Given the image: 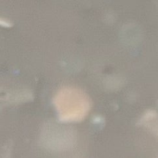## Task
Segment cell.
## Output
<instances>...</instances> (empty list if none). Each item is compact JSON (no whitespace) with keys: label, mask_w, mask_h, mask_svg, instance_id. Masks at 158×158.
<instances>
[{"label":"cell","mask_w":158,"mask_h":158,"mask_svg":"<svg viewBox=\"0 0 158 158\" xmlns=\"http://www.w3.org/2000/svg\"><path fill=\"white\" fill-rule=\"evenodd\" d=\"M54 104L60 120L78 122L82 120L91 109L87 94L75 87H63L55 96Z\"/></svg>","instance_id":"obj_1"},{"label":"cell","mask_w":158,"mask_h":158,"mask_svg":"<svg viewBox=\"0 0 158 158\" xmlns=\"http://www.w3.org/2000/svg\"><path fill=\"white\" fill-rule=\"evenodd\" d=\"M143 123L158 137V114L154 111H150L143 117Z\"/></svg>","instance_id":"obj_2"},{"label":"cell","mask_w":158,"mask_h":158,"mask_svg":"<svg viewBox=\"0 0 158 158\" xmlns=\"http://www.w3.org/2000/svg\"><path fill=\"white\" fill-rule=\"evenodd\" d=\"M0 26L2 27H6V28H9L12 26V23L6 19H4V18H0Z\"/></svg>","instance_id":"obj_3"}]
</instances>
